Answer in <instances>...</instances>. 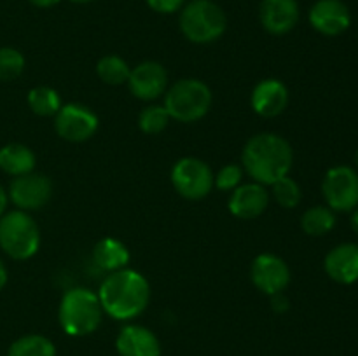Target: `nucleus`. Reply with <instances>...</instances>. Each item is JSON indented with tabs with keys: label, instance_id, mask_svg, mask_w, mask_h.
Returning <instances> with one entry per match:
<instances>
[{
	"label": "nucleus",
	"instance_id": "1",
	"mask_svg": "<svg viewBox=\"0 0 358 356\" xmlns=\"http://www.w3.org/2000/svg\"><path fill=\"white\" fill-rule=\"evenodd\" d=\"M103 313L119 321L140 316L150 300V285L145 276L133 269L114 271L105 278L98 290Z\"/></svg>",
	"mask_w": 358,
	"mask_h": 356
},
{
	"label": "nucleus",
	"instance_id": "2",
	"mask_svg": "<svg viewBox=\"0 0 358 356\" xmlns=\"http://www.w3.org/2000/svg\"><path fill=\"white\" fill-rule=\"evenodd\" d=\"M245 171L261 185H273L287 177L294 163L290 143L275 133L252 136L241 154Z\"/></svg>",
	"mask_w": 358,
	"mask_h": 356
},
{
	"label": "nucleus",
	"instance_id": "3",
	"mask_svg": "<svg viewBox=\"0 0 358 356\" xmlns=\"http://www.w3.org/2000/svg\"><path fill=\"white\" fill-rule=\"evenodd\" d=\"M103 318L98 293L90 288H72L62 297L58 321L63 332L70 337H84L100 327Z\"/></svg>",
	"mask_w": 358,
	"mask_h": 356
},
{
	"label": "nucleus",
	"instance_id": "4",
	"mask_svg": "<svg viewBox=\"0 0 358 356\" xmlns=\"http://www.w3.org/2000/svg\"><path fill=\"white\" fill-rule=\"evenodd\" d=\"M0 246L14 260H28L41 246L37 222L23 209L0 216Z\"/></svg>",
	"mask_w": 358,
	"mask_h": 356
},
{
	"label": "nucleus",
	"instance_id": "5",
	"mask_svg": "<svg viewBox=\"0 0 358 356\" xmlns=\"http://www.w3.org/2000/svg\"><path fill=\"white\" fill-rule=\"evenodd\" d=\"M163 107L178 122L199 121L212 107V91L198 79H182L168 89Z\"/></svg>",
	"mask_w": 358,
	"mask_h": 356
},
{
	"label": "nucleus",
	"instance_id": "6",
	"mask_svg": "<svg viewBox=\"0 0 358 356\" xmlns=\"http://www.w3.org/2000/svg\"><path fill=\"white\" fill-rule=\"evenodd\" d=\"M227 20L224 10L212 0H194L180 14V30L194 44H210L222 37Z\"/></svg>",
	"mask_w": 358,
	"mask_h": 356
},
{
	"label": "nucleus",
	"instance_id": "7",
	"mask_svg": "<svg viewBox=\"0 0 358 356\" xmlns=\"http://www.w3.org/2000/svg\"><path fill=\"white\" fill-rule=\"evenodd\" d=\"M171 184L185 199L198 201L206 198L213 187V173L205 161L198 157H184L171 170Z\"/></svg>",
	"mask_w": 358,
	"mask_h": 356
},
{
	"label": "nucleus",
	"instance_id": "8",
	"mask_svg": "<svg viewBox=\"0 0 358 356\" xmlns=\"http://www.w3.org/2000/svg\"><path fill=\"white\" fill-rule=\"evenodd\" d=\"M322 192L332 212H352L358 206V173L350 166H336L325 173Z\"/></svg>",
	"mask_w": 358,
	"mask_h": 356
},
{
	"label": "nucleus",
	"instance_id": "9",
	"mask_svg": "<svg viewBox=\"0 0 358 356\" xmlns=\"http://www.w3.org/2000/svg\"><path fill=\"white\" fill-rule=\"evenodd\" d=\"M55 129L66 142H86L96 133L98 117L93 110L79 103L62 105L55 119Z\"/></svg>",
	"mask_w": 358,
	"mask_h": 356
},
{
	"label": "nucleus",
	"instance_id": "10",
	"mask_svg": "<svg viewBox=\"0 0 358 356\" xmlns=\"http://www.w3.org/2000/svg\"><path fill=\"white\" fill-rule=\"evenodd\" d=\"M7 194L17 209L30 212L48 205L52 195V184L45 175L31 171L21 177H14Z\"/></svg>",
	"mask_w": 358,
	"mask_h": 356
},
{
	"label": "nucleus",
	"instance_id": "11",
	"mask_svg": "<svg viewBox=\"0 0 358 356\" xmlns=\"http://www.w3.org/2000/svg\"><path fill=\"white\" fill-rule=\"evenodd\" d=\"M252 283L266 295L283 293L290 283V269L283 258L275 253H261L254 258L250 269Z\"/></svg>",
	"mask_w": 358,
	"mask_h": 356
},
{
	"label": "nucleus",
	"instance_id": "12",
	"mask_svg": "<svg viewBox=\"0 0 358 356\" xmlns=\"http://www.w3.org/2000/svg\"><path fill=\"white\" fill-rule=\"evenodd\" d=\"M128 86L133 96H136L138 100H156L166 91L168 73L161 63L143 61L131 70Z\"/></svg>",
	"mask_w": 358,
	"mask_h": 356
},
{
	"label": "nucleus",
	"instance_id": "13",
	"mask_svg": "<svg viewBox=\"0 0 358 356\" xmlns=\"http://www.w3.org/2000/svg\"><path fill=\"white\" fill-rule=\"evenodd\" d=\"M310 23L322 35L336 37L348 30L352 14L341 0H318L310 10Z\"/></svg>",
	"mask_w": 358,
	"mask_h": 356
},
{
	"label": "nucleus",
	"instance_id": "14",
	"mask_svg": "<svg viewBox=\"0 0 358 356\" xmlns=\"http://www.w3.org/2000/svg\"><path fill=\"white\" fill-rule=\"evenodd\" d=\"M119 356H161V342L152 330L142 325H126L115 339Z\"/></svg>",
	"mask_w": 358,
	"mask_h": 356
},
{
	"label": "nucleus",
	"instance_id": "15",
	"mask_svg": "<svg viewBox=\"0 0 358 356\" xmlns=\"http://www.w3.org/2000/svg\"><path fill=\"white\" fill-rule=\"evenodd\" d=\"M289 89L278 79L261 80L252 91L250 103L261 117H276L289 105Z\"/></svg>",
	"mask_w": 358,
	"mask_h": 356
},
{
	"label": "nucleus",
	"instance_id": "16",
	"mask_svg": "<svg viewBox=\"0 0 358 356\" xmlns=\"http://www.w3.org/2000/svg\"><path fill=\"white\" fill-rule=\"evenodd\" d=\"M268 205V191L264 188V185L257 184V181L238 185L229 198V212L241 220L257 218L266 212Z\"/></svg>",
	"mask_w": 358,
	"mask_h": 356
},
{
	"label": "nucleus",
	"instance_id": "17",
	"mask_svg": "<svg viewBox=\"0 0 358 356\" xmlns=\"http://www.w3.org/2000/svg\"><path fill=\"white\" fill-rule=\"evenodd\" d=\"M299 21L297 0H262L261 23L269 34L285 35Z\"/></svg>",
	"mask_w": 358,
	"mask_h": 356
},
{
	"label": "nucleus",
	"instance_id": "18",
	"mask_svg": "<svg viewBox=\"0 0 358 356\" xmlns=\"http://www.w3.org/2000/svg\"><path fill=\"white\" fill-rule=\"evenodd\" d=\"M325 272L341 285L358 281V244L343 243L332 248L325 257Z\"/></svg>",
	"mask_w": 358,
	"mask_h": 356
},
{
	"label": "nucleus",
	"instance_id": "19",
	"mask_svg": "<svg viewBox=\"0 0 358 356\" xmlns=\"http://www.w3.org/2000/svg\"><path fill=\"white\" fill-rule=\"evenodd\" d=\"M94 264L107 272L121 271L129 262V250L115 237H103L93 248Z\"/></svg>",
	"mask_w": 358,
	"mask_h": 356
},
{
	"label": "nucleus",
	"instance_id": "20",
	"mask_svg": "<svg viewBox=\"0 0 358 356\" xmlns=\"http://www.w3.org/2000/svg\"><path fill=\"white\" fill-rule=\"evenodd\" d=\"M35 154L23 143H7L0 149V170L10 177L31 173L35 168Z\"/></svg>",
	"mask_w": 358,
	"mask_h": 356
},
{
	"label": "nucleus",
	"instance_id": "21",
	"mask_svg": "<svg viewBox=\"0 0 358 356\" xmlns=\"http://www.w3.org/2000/svg\"><path fill=\"white\" fill-rule=\"evenodd\" d=\"M7 356H56V348L44 335L30 334L16 339L10 344Z\"/></svg>",
	"mask_w": 358,
	"mask_h": 356
},
{
	"label": "nucleus",
	"instance_id": "22",
	"mask_svg": "<svg viewBox=\"0 0 358 356\" xmlns=\"http://www.w3.org/2000/svg\"><path fill=\"white\" fill-rule=\"evenodd\" d=\"M336 225V215L327 206H313L306 209L301 218V227L310 236H324Z\"/></svg>",
	"mask_w": 358,
	"mask_h": 356
},
{
	"label": "nucleus",
	"instance_id": "23",
	"mask_svg": "<svg viewBox=\"0 0 358 356\" xmlns=\"http://www.w3.org/2000/svg\"><path fill=\"white\" fill-rule=\"evenodd\" d=\"M28 107L41 117H51V115L58 114V110L62 108V100L52 87L38 86L28 93Z\"/></svg>",
	"mask_w": 358,
	"mask_h": 356
},
{
	"label": "nucleus",
	"instance_id": "24",
	"mask_svg": "<svg viewBox=\"0 0 358 356\" xmlns=\"http://www.w3.org/2000/svg\"><path fill=\"white\" fill-rule=\"evenodd\" d=\"M96 73L105 84L108 86H119V84L128 82L131 68L122 58L115 54L103 56L96 65Z\"/></svg>",
	"mask_w": 358,
	"mask_h": 356
},
{
	"label": "nucleus",
	"instance_id": "25",
	"mask_svg": "<svg viewBox=\"0 0 358 356\" xmlns=\"http://www.w3.org/2000/svg\"><path fill=\"white\" fill-rule=\"evenodd\" d=\"M170 119L171 117L166 108L161 107V105H150V107H145L140 112L138 126L147 135H157V133L166 129Z\"/></svg>",
	"mask_w": 358,
	"mask_h": 356
},
{
	"label": "nucleus",
	"instance_id": "26",
	"mask_svg": "<svg viewBox=\"0 0 358 356\" xmlns=\"http://www.w3.org/2000/svg\"><path fill=\"white\" fill-rule=\"evenodd\" d=\"M273 187V198L278 202L282 208H296L297 205L303 199V194H301V187L296 180L287 175V177L280 178L278 181L271 185Z\"/></svg>",
	"mask_w": 358,
	"mask_h": 356
},
{
	"label": "nucleus",
	"instance_id": "27",
	"mask_svg": "<svg viewBox=\"0 0 358 356\" xmlns=\"http://www.w3.org/2000/svg\"><path fill=\"white\" fill-rule=\"evenodd\" d=\"M24 70V58L17 49L0 47V80L9 82L17 79Z\"/></svg>",
	"mask_w": 358,
	"mask_h": 356
},
{
	"label": "nucleus",
	"instance_id": "28",
	"mask_svg": "<svg viewBox=\"0 0 358 356\" xmlns=\"http://www.w3.org/2000/svg\"><path fill=\"white\" fill-rule=\"evenodd\" d=\"M241 178L243 170L238 164H227L217 173V177H213V185H217L220 191H234L240 185Z\"/></svg>",
	"mask_w": 358,
	"mask_h": 356
},
{
	"label": "nucleus",
	"instance_id": "29",
	"mask_svg": "<svg viewBox=\"0 0 358 356\" xmlns=\"http://www.w3.org/2000/svg\"><path fill=\"white\" fill-rule=\"evenodd\" d=\"M184 2L185 0H147L150 9L161 14L177 13V10L184 6Z\"/></svg>",
	"mask_w": 358,
	"mask_h": 356
},
{
	"label": "nucleus",
	"instance_id": "30",
	"mask_svg": "<svg viewBox=\"0 0 358 356\" xmlns=\"http://www.w3.org/2000/svg\"><path fill=\"white\" fill-rule=\"evenodd\" d=\"M271 306L276 313H285L289 309V300L283 293H276V295H271Z\"/></svg>",
	"mask_w": 358,
	"mask_h": 356
},
{
	"label": "nucleus",
	"instance_id": "31",
	"mask_svg": "<svg viewBox=\"0 0 358 356\" xmlns=\"http://www.w3.org/2000/svg\"><path fill=\"white\" fill-rule=\"evenodd\" d=\"M7 202H9V194L6 192V188L0 185V216L6 213V208H7Z\"/></svg>",
	"mask_w": 358,
	"mask_h": 356
},
{
	"label": "nucleus",
	"instance_id": "32",
	"mask_svg": "<svg viewBox=\"0 0 358 356\" xmlns=\"http://www.w3.org/2000/svg\"><path fill=\"white\" fill-rule=\"evenodd\" d=\"M30 2L37 7H52L59 3V0H30Z\"/></svg>",
	"mask_w": 358,
	"mask_h": 356
},
{
	"label": "nucleus",
	"instance_id": "33",
	"mask_svg": "<svg viewBox=\"0 0 358 356\" xmlns=\"http://www.w3.org/2000/svg\"><path fill=\"white\" fill-rule=\"evenodd\" d=\"M7 285V269L3 265V262L0 260V290H3V286Z\"/></svg>",
	"mask_w": 358,
	"mask_h": 356
},
{
	"label": "nucleus",
	"instance_id": "34",
	"mask_svg": "<svg viewBox=\"0 0 358 356\" xmlns=\"http://www.w3.org/2000/svg\"><path fill=\"white\" fill-rule=\"evenodd\" d=\"M352 227L353 230L358 234V208H355V212H353V216H352Z\"/></svg>",
	"mask_w": 358,
	"mask_h": 356
},
{
	"label": "nucleus",
	"instance_id": "35",
	"mask_svg": "<svg viewBox=\"0 0 358 356\" xmlns=\"http://www.w3.org/2000/svg\"><path fill=\"white\" fill-rule=\"evenodd\" d=\"M72 2H76V3H90V2H93V0H72Z\"/></svg>",
	"mask_w": 358,
	"mask_h": 356
},
{
	"label": "nucleus",
	"instance_id": "36",
	"mask_svg": "<svg viewBox=\"0 0 358 356\" xmlns=\"http://www.w3.org/2000/svg\"><path fill=\"white\" fill-rule=\"evenodd\" d=\"M355 164L358 166V150H357V154H355Z\"/></svg>",
	"mask_w": 358,
	"mask_h": 356
}]
</instances>
